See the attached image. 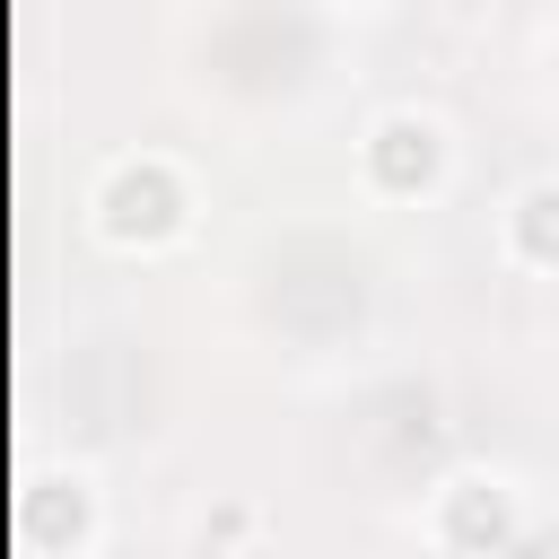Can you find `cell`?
<instances>
[{"instance_id":"cell-3","label":"cell","mask_w":559,"mask_h":559,"mask_svg":"<svg viewBox=\"0 0 559 559\" xmlns=\"http://www.w3.org/2000/svg\"><path fill=\"white\" fill-rule=\"evenodd\" d=\"M515 245H524V253H542V262L559 253V183H542V192L524 201V218H515Z\"/></svg>"},{"instance_id":"cell-2","label":"cell","mask_w":559,"mask_h":559,"mask_svg":"<svg viewBox=\"0 0 559 559\" xmlns=\"http://www.w3.org/2000/svg\"><path fill=\"white\" fill-rule=\"evenodd\" d=\"M437 122H419V114H393L384 131H376V175L393 183V192H411V183H428L437 175Z\"/></svg>"},{"instance_id":"cell-1","label":"cell","mask_w":559,"mask_h":559,"mask_svg":"<svg viewBox=\"0 0 559 559\" xmlns=\"http://www.w3.org/2000/svg\"><path fill=\"white\" fill-rule=\"evenodd\" d=\"M96 210H105V236H122V245L140 236V245H148V236H166V227L183 218V192H175V175L148 157V166H114L105 192H96Z\"/></svg>"}]
</instances>
